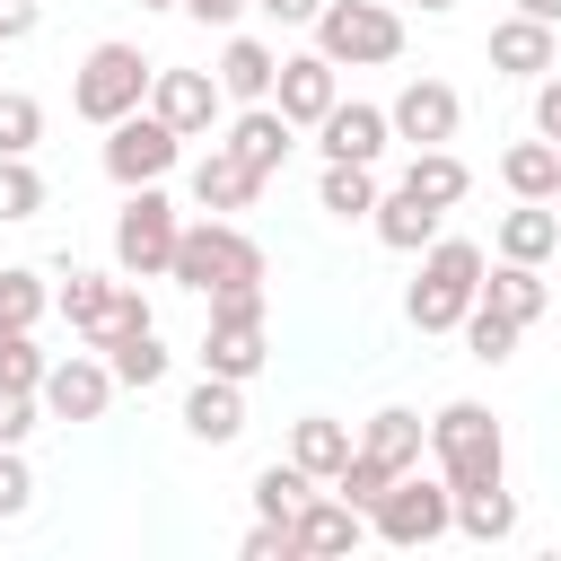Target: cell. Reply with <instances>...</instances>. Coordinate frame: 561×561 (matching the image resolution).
Instances as JSON below:
<instances>
[{"mask_svg":"<svg viewBox=\"0 0 561 561\" xmlns=\"http://www.w3.org/2000/svg\"><path fill=\"white\" fill-rule=\"evenodd\" d=\"M482 272H491V254H482L473 237H430V245H421V280H412V298H403V316H412L421 333H456V324L473 316V298H482Z\"/></svg>","mask_w":561,"mask_h":561,"instance_id":"obj_1","label":"cell"},{"mask_svg":"<svg viewBox=\"0 0 561 561\" xmlns=\"http://www.w3.org/2000/svg\"><path fill=\"white\" fill-rule=\"evenodd\" d=\"M368 535L377 543H394V552H421V543H438V535H456V482L447 473H394L386 482V500L368 508Z\"/></svg>","mask_w":561,"mask_h":561,"instance_id":"obj_2","label":"cell"},{"mask_svg":"<svg viewBox=\"0 0 561 561\" xmlns=\"http://www.w3.org/2000/svg\"><path fill=\"white\" fill-rule=\"evenodd\" d=\"M272 263H263V245L237 228V219H219V210H202L184 237H175V272L167 280H184V289H228V280H263Z\"/></svg>","mask_w":561,"mask_h":561,"instance_id":"obj_3","label":"cell"},{"mask_svg":"<svg viewBox=\"0 0 561 561\" xmlns=\"http://www.w3.org/2000/svg\"><path fill=\"white\" fill-rule=\"evenodd\" d=\"M430 465L456 491H473V482H500L508 473V438H500V421L482 403H438L430 412Z\"/></svg>","mask_w":561,"mask_h":561,"instance_id":"obj_4","label":"cell"},{"mask_svg":"<svg viewBox=\"0 0 561 561\" xmlns=\"http://www.w3.org/2000/svg\"><path fill=\"white\" fill-rule=\"evenodd\" d=\"M316 53L333 70H377V61L403 53V18L386 0H324L316 9Z\"/></svg>","mask_w":561,"mask_h":561,"instance_id":"obj_5","label":"cell"},{"mask_svg":"<svg viewBox=\"0 0 561 561\" xmlns=\"http://www.w3.org/2000/svg\"><path fill=\"white\" fill-rule=\"evenodd\" d=\"M149 79H158V61H140V44H88V61L70 79V114L123 123V114L149 105Z\"/></svg>","mask_w":561,"mask_h":561,"instance_id":"obj_6","label":"cell"},{"mask_svg":"<svg viewBox=\"0 0 561 561\" xmlns=\"http://www.w3.org/2000/svg\"><path fill=\"white\" fill-rule=\"evenodd\" d=\"M175 237H184L175 202L158 184H131L123 210H114V263H123V280H167L175 272Z\"/></svg>","mask_w":561,"mask_h":561,"instance_id":"obj_7","label":"cell"},{"mask_svg":"<svg viewBox=\"0 0 561 561\" xmlns=\"http://www.w3.org/2000/svg\"><path fill=\"white\" fill-rule=\"evenodd\" d=\"M175 158H184V131L175 123H158L149 105L140 114H123V123H105V175L131 193V184H167L175 175Z\"/></svg>","mask_w":561,"mask_h":561,"instance_id":"obj_8","label":"cell"},{"mask_svg":"<svg viewBox=\"0 0 561 561\" xmlns=\"http://www.w3.org/2000/svg\"><path fill=\"white\" fill-rule=\"evenodd\" d=\"M35 394H44V412H53V421H105V403H114V368H105V351L88 342V351L53 359Z\"/></svg>","mask_w":561,"mask_h":561,"instance_id":"obj_9","label":"cell"},{"mask_svg":"<svg viewBox=\"0 0 561 561\" xmlns=\"http://www.w3.org/2000/svg\"><path fill=\"white\" fill-rule=\"evenodd\" d=\"M219 105H228V96H219V70H158V79H149V114L175 123L184 140H202V131L219 123Z\"/></svg>","mask_w":561,"mask_h":561,"instance_id":"obj_10","label":"cell"},{"mask_svg":"<svg viewBox=\"0 0 561 561\" xmlns=\"http://www.w3.org/2000/svg\"><path fill=\"white\" fill-rule=\"evenodd\" d=\"M386 114H394V140H412V149H447L456 123H465V96H456L447 79H412Z\"/></svg>","mask_w":561,"mask_h":561,"instance_id":"obj_11","label":"cell"},{"mask_svg":"<svg viewBox=\"0 0 561 561\" xmlns=\"http://www.w3.org/2000/svg\"><path fill=\"white\" fill-rule=\"evenodd\" d=\"M272 105H280L289 123H307V131H316V123L342 105V79H333V61H324V53H289V61H280V79H272Z\"/></svg>","mask_w":561,"mask_h":561,"instance_id":"obj_12","label":"cell"},{"mask_svg":"<svg viewBox=\"0 0 561 561\" xmlns=\"http://www.w3.org/2000/svg\"><path fill=\"white\" fill-rule=\"evenodd\" d=\"M386 140H394V114H386V105H333V114L316 123V149H324V158H351V167H377Z\"/></svg>","mask_w":561,"mask_h":561,"instance_id":"obj_13","label":"cell"},{"mask_svg":"<svg viewBox=\"0 0 561 561\" xmlns=\"http://www.w3.org/2000/svg\"><path fill=\"white\" fill-rule=\"evenodd\" d=\"M289 535H298V552H351L368 535V508H351L342 491H307L298 517H289Z\"/></svg>","mask_w":561,"mask_h":561,"instance_id":"obj_14","label":"cell"},{"mask_svg":"<svg viewBox=\"0 0 561 561\" xmlns=\"http://www.w3.org/2000/svg\"><path fill=\"white\" fill-rule=\"evenodd\" d=\"M552 61H561V35H552L543 18H526V9H517V18H500V26H491V70H508V79H543Z\"/></svg>","mask_w":561,"mask_h":561,"instance_id":"obj_15","label":"cell"},{"mask_svg":"<svg viewBox=\"0 0 561 561\" xmlns=\"http://www.w3.org/2000/svg\"><path fill=\"white\" fill-rule=\"evenodd\" d=\"M254 193H263V175H254L228 140H210V149L193 158V202H202V210H219V219H228V210H245Z\"/></svg>","mask_w":561,"mask_h":561,"instance_id":"obj_16","label":"cell"},{"mask_svg":"<svg viewBox=\"0 0 561 561\" xmlns=\"http://www.w3.org/2000/svg\"><path fill=\"white\" fill-rule=\"evenodd\" d=\"M184 430L202 438V447H228L237 430H245V386L237 377H193V394H184Z\"/></svg>","mask_w":561,"mask_h":561,"instance_id":"obj_17","label":"cell"},{"mask_svg":"<svg viewBox=\"0 0 561 561\" xmlns=\"http://www.w3.org/2000/svg\"><path fill=\"white\" fill-rule=\"evenodd\" d=\"M228 149H237L254 175H280V158L298 149V123H289L280 105H245V114L228 123Z\"/></svg>","mask_w":561,"mask_h":561,"instance_id":"obj_18","label":"cell"},{"mask_svg":"<svg viewBox=\"0 0 561 561\" xmlns=\"http://www.w3.org/2000/svg\"><path fill=\"white\" fill-rule=\"evenodd\" d=\"M53 307L70 316V333H79V342H105V333H114V316H123V280H105V272H70V280L53 289Z\"/></svg>","mask_w":561,"mask_h":561,"instance_id":"obj_19","label":"cell"},{"mask_svg":"<svg viewBox=\"0 0 561 561\" xmlns=\"http://www.w3.org/2000/svg\"><path fill=\"white\" fill-rule=\"evenodd\" d=\"M272 79H280V53H272L263 35H228V53H219V96L272 105Z\"/></svg>","mask_w":561,"mask_h":561,"instance_id":"obj_20","label":"cell"},{"mask_svg":"<svg viewBox=\"0 0 561 561\" xmlns=\"http://www.w3.org/2000/svg\"><path fill=\"white\" fill-rule=\"evenodd\" d=\"M368 219H377V237H386L394 254H421V245L438 237V219H447V210H438V202H421L412 184H394V193H377V210H368Z\"/></svg>","mask_w":561,"mask_h":561,"instance_id":"obj_21","label":"cell"},{"mask_svg":"<svg viewBox=\"0 0 561 561\" xmlns=\"http://www.w3.org/2000/svg\"><path fill=\"white\" fill-rule=\"evenodd\" d=\"M482 307H500V316H517V324H535L543 307H552V289H543V263H491L482 272Z\"/></svg>","mask_w":561,"mask_h":561,"instance_id":"obj_22","label":"cell"},{"mask_svg":"<svg viewBox=\"0 0 561 561\" xmlns=\"http://www.w3.org/2000/svg\"><path fill=\"white\" fill-rule=\"evenodd\" d=\"M359 447H368V456H386L394 473H412V465L430 456V421H421V412H403V403H386V412H368Z\"/></svg>","mask_w":561,"mask_h":561,"instance_id":"obj_23","label":"cell"},{"mask_svg":"<svg viewBox=\"0 0 561 561\" xmlns=\"http://www.w3.org/2000/svg\"><path fill=\"white\" fill-rule=\"evenodd\" d=\"M351 447H359V438H351L342 421H324V412H307V421L289 430V465H307L316 482H333V473L351 465Z\"/></svg>","mask_w":561,"mask_h":561,"instance_id":"obj_24","label":"cell"},{"mask_svg":"<svg viewBox=\"0 0 561 561\" xmlns=\"http://www.w3.org/2000/svg\"><path fill=\"white\" fill-rule=\"evenodd\" d=\"M456 535H473V543H508V535H517V500H508V482H473V491H456Z\"/></svg>","mask_w":561,"mask_h":561,"instance_id":"obj_25","label":"cell"},{"mask_svg":"<svg viewBox=\"0 0 561 561\" xmlns=\"http://www.w3.org/2000/svg\"><path fill=\"white\" fill-rule=\"evenodd\" d=\"M500 184H508L517 202H552V193H561V149H552L543 131H535V140H517V149L500 158Z\"/></svg>","mask_w":561,"mask_h":561,"instance_id":"obj_26","label":"cell"},{"mask_svg":"<svg viewBox=\"0 0 561 561\" xmlns=\"http://www.w3.org/2000/svg\"><path fill=\"white\" fill-rule=\"evenodd\" d=\"M403 184H412L421 202H438V210H456V202L473 193V167H465L456 149H412V167H403Z\"/></svg>","mask_w":561,"mask_h":561,"instance_id":"obj_27","label":"cell"},{"mask_svg":"<svg viewBox=\"0 0 561 561\" xmlns=\"http://www.w3.org/2000/svg\"><path fill=\"white\" fill-rule=\"evenodd\" d=\"M552 245H561V210H552V202H517V210L500 219V254H508V263H543Z\"/></svg>","mask_w":561,"mask_h":561,"instance_id":"obj_28","label":"cell"},{"mask_svg":"<svg viewBox=\"0 0 561 561\" xmlns=\"http://www.w3.org/2000/svg\"><path fill=\"white\" fill-rule=\"evenodd\" d=\"M316 202H324L333 219H368V210H377V167L324 158V175H316Z\"/></svg>","mask_w":561,"mask_h":561,"instance_id":"obj_29","label":"cell"},{"mask_svg":"<svg viewBox=\"0 0 561 561\" xmlns=\"http://www.w3.org/2000/svg\"><path fill=\"white\" fill-rule=\"evenodd\" d=\"M167 359H175V351L158 342V324H140V333L105 342V368H114V386H140V394H149V386L167 377Z\"/></svg>","mask_w":561,"mask_h":561,"instance_id":"obj_30","label":"cell"},{"mask_svg":"<svg viewBox=\"0 0 561 561\" xmlns=\"http://www.w3.org/2000/svg\"><path fill=\"white\" fill-rule=\"evenodd\" d=\"M456 333H465V351H473V359H482V368H500V359H508V351H517V333H526V324H517V316H500V307H482V298H473V316H465V324H456Z\"/></svg>","mask_w":561,"mask_h":561,"instance_id":"obj_31","label":"cell"},{"mask_svg":"<svg viewBox=\"0 0 561 561\" xmlns=\"http://www.w3.org/2000/svg\"><path fill=\"white\" fill-rule=\"evenodd\" d=\"M307 491H316L307 465H263V473H254V517H298Z\"/></svg>","mask_w":561,"mask_h":561,"instance_id":"obj_32","label":"cell"},{"mask_svg":"<svg viewBox=\"0 0 561 561\" xmlns=\"http://www.w3.org/2000/svg\"><path fill=\"white\" fill-rule=\"evenodd\" d=\"M35 140H44V105L26 88H0V158H35Z\"/></svg>","mask_w":561,"mask_h":561,"instance_id":"obj_33","label":"cell"},{"mask_svg":"<svg viewBox=\"0 0 561 561\" xmlns=\"http://www.w3.org/2000/svg\"><path fill=\"white\" fill-rule=\"evenodd\" d=\"M53 307V289H44V272H26V263H9L0 272V324H26L35 333V316Z\"/></svg>","mask_w":561,"mask_h":561,"instance_id":"obj_34","label":"cell"},{"mask_svg":"<svg viewBox=\"0 0 561 561\" xmlns=\"http://www.w3.org/2000/svg\"><path fill=\"white\" fill-rule=\"evenodd\" d=\"M386 482H394V465H386V456H368V447H351V465L333 473V491H342L351 508H377V500H386Z\"/></svg>","mask_w":561,"mask_h":561,"instance_id":"obj_35","label":"cell"},{"mask_svg":"<svg viewBox=\"0 0 561 561\" xmlns=\"http://www.w3.org/2000/svg\"><path fill=\"white\" fill-rule=\"evenodd\" d=\"M53 193H44V175H35V158H0V219H35Z\"/></svg>","mask_w":561,"mask_h":561,"instance_id":"obj_36","label":"cell"},{"mask_svg":"<svg viewBox=\"0 0 561 561\" xmlns=\"http://www.w3.org/2000/svg\"><path fill=\"white\" fill-rule=\"evenodd\" d=\"M44 351H35V333L26 324H0V386H44Z\"/></svg>","mask_w":561,"mask_h":561,"instance_id":"obj_37","label":"cell"},{"mask_svg":"<svg viewBox=\"0 0 561 561\" xmlns=\"http://www.w3.org/2000/svg\"><path fill=\"white\" fill-rule=\"evenodd\" d=\"M35 386H0V447H26V430H35Z\"/></svg>","mask_w":561,"mask_h":561,"instance_id":"obj_38","label":"cell"},{"mask_svg":"<svg viewBox=\"0 0 561 561\" xmlns=\"http://www.w3.org/2000/svg\"><path fill=\"white\" fill-rule=\"evenodd\" d=\"M26 508H35V473L18 447H0V517H26Z\"/></svg>","mask_w":561,"mask_h":561,"instance_id":"obj_39","label":"cell"},{"mask_svg":"<svg viewBox=\"0 0 561 561\" xmlns=\"http://www.w3.org/2000/svg\"><path fill=\"white\" fill-rule=\"evenodd\" d=\"M237 552H245V561H289V552H298V535H289V517H254V535H245Z\"/></svg>","mask_w":561,"mask_h":561,"instance_id":"obj_40","label":"cell"},{"mask_svg":"<svg viewBox=\"0 0 561 561\" xmlns=\"http://www.w3.org/2000/svg\"><path fill=\"white\" fill-rule=\"evenodd\" d=\"M35 26H44V9H35V0H0V44H26Z\"/></svg>","mask_w":561,"mask_h":561,"instance_id":"obj_41","label":"cell"},{"mask_svg":"<svg viewBox=\"0 0 561 561\" xmlns=\"http://www.w3.org/2000/svg\"><path fill=\"white\" fill-rule=\"evenodd\" d=\"M535 131L561 149V79H543V88H535Z\"/></svg>","mask_w":561,"mask_h":561,"instance_id":"obj_42","label":"cell"},{"mask_svg":"<svg viewBox=\"0 0 561 561\" xmlns=\"http://www.w3.org/2000/svg\"><path fill=\"white\" fill-rule=\"evenodd\" d=\"M254 9H263L272 26H316V9H324V0H254Z\"/></svg>","mask_w":561,"mask_h":561,"instance_id":"obj_43","label":"cell"},{"mask_svg":"<svg viewBox=\"0 0 561 561\" xmlns=\"http://www.w3.org/2000/svg\"><path fill=\"white\" fill-rule=\"evenodd\" d=\"M184 9H193V18H202V26H237V18H245V9H254V0H184Z\"/></svg>","mask_w":561,"mask_h":561,"instance_id":"obj_44","label":"cell"},{"mask_svg":"<svg viewBox=\"0 0 561 561\" xmlns=\"http://www.w3.org/2000/svg\"><path fill=\"white\" fill-rule=\"evenodd\" d=\"M526 18H543V26H561V0H517Z\"/></svg>","mask_w":561,"mask_h":561,"instance_id":"obj_45","label":"cell"},{"mask_svg":"<svg viewBox=\"0 0 561 561\" xmlns=\"http://www.w3.org/2000/svg\"><path fill=\"white\" fill-rule=\"evenodd\" d=\"M421 9H430V18H438V9H456V0H421Z\"/></svg>","mask_w":561,"mask_h":561,"instance_id":"obj_46","label":"cell"},{"mask_svg":"<svg viewBox=\"0 0 561 561\" xmlns=\"http://www.w3.org/2000/svg\"><path fill=\"white\" fill-rule=\"evenodd\" d=\"M140 9H184V0H140Z\"/></svg>","mask_w":561,"mask_h":561,"instance_id":"obj_47","label":"cell"},{"mask_svg":"<svg viewBox=\"0 0 561 561\" xmlns=\"http://www.w3.org/2000/svg\"><path fill=\"white\" fill-rule=\"evenodd\" d=\"M552 210H561V193H552Z\"/></svg>","mask_w":561,"mask_h":561,"instance_id":"obj_48","label":"cell"}]
</instances>
